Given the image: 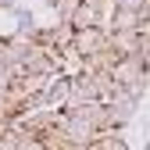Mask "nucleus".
<instances>
[{"label":"nucleus","mask_w":150,"mask_h":150,"mask_svg":"<svg viewBox=\"0 0 150 150\" xmlns=\"http://www.w3.org/2000/svg\"><path fill=\"white\" fill-rule=\"evenodd\" d=\"M115 82L125 89V86H136V82H146L150 79V61L146 57H139V54H129V57H122L118 64H115Z\"/></svg>","instance_id":"f257e3e1"},{"label":"nucleus","mask_w":150,"mask_h":150,"mask_svg":"<svg viewBox=\"0 0 150 150\" xmlns=\"http://www.w3.org/2000/svg\"><path fill=\"white\" fill-rule=\"evenodd\" d=\"M111 47V32L104 25H93V29H79L75 32V54H79V61L93 57V54H100Z\"/></svg>","instance_id":"f03ea898"},{"label":"nucleus","mask_w":150,"mask_h":150,"mask_svg":"<svg viewBox=\"0 0 150 150\" xmlns=\"http://www.w3.org/2000/svg\"><path fill=\"white\" fill-rule=\"evenodd\" d=\"M97 100H100L97 79H93L89 71L71 75V93H68V104H64V107H89V104H97Z\"/></svg>","instance_id":"7ed1b4c3"},{"label":"nucleus","mask_w":150,"mask_h":150,"mask_svg":"<svg viewBox=\"0 0 150 150\" xmlns=\"http://www.w3.org/2000/svg\"><path fill=\"white\" fill-rule=\"evenodd\" d=\"M68 93H71V75H68V71H61V75H54V79H47V86H43L47 107H64V104H68Z\"/></svg>","instance_id":"20e7f679"},{"label":"nucleus","mask_w":150,"mask_h":150,"mask_svg":"<svg viewBox=\"0 0 150 150\" xmlns=\"http://www.w3.org/2000/svg\"><path fill=\"white\" fill-rule=\"evenodd\" d=\"M111 47H115L122 57L139 54V32H111Z\"/></svg>","instance_id":"39448f33"},{"label":"nucleus","mask_w":150,"mask_h":150,"mask_svg":"<svg viewBox=\"0 0 150 150\" xmlns=\"http://www.w3.org/2000/svg\"><path fill=\"white\" fill-rule=\"evenodd\" d=\"M93 146L97 150H129V143L122 139V132H100Z\"/></svg>","instance_id":"423d86ee"},{"label":"nucleus","mask_w":150,"mask_h":150,"mask_svg":"<svg viewBox=\"0 0 150 150\" xmlns=\"http://www.w3.org/2000/svg\"><path fill=\"white\" fill-rule=\"evenodd\" d=\"M18 150H47L43 139L36 136V132H22V143H18Z\"/></svg>","instance_id":"0eeeda50"},{"label":"nucleus","mask_w":150,"mask_h":150,"mask_svg":"<svg viewBox=\"0 0 150 150\" xmlns=\"http://www.w3.org/2000/svg\"><path fill=\"white\" fill-rule=\"evenodd\" d=\"M115 7H125V11H136V14H143V7L150 4V0H111Z\"/></svg>","instance_id":"6e6552de"},{"label":"nucleus","mask_w":150,"mask_h":150,"mask_svg":"<svg viewBox=\"0 0 150 150\" xmlns=\"http://www.w3.org/2000/svg\"><path fill=\"white\" fill-rule=\"evenodd\" d=\"M0 11H18V0H0Z\"/></svg>","instance_id":"1a4fd4ad"},{"label":"nucleus","mask_w":150,"mask_h":150,"mask_svg":"<svg viewBox=\"0 0 150 150\" xmlns=\"http://www.w3.org/2000/svg\"><path fill=\"white\" fill-rule=\"evenodd\" d=\"M75 150H97V146H75Z\"/></svg>","instance_id":"9d476101"},{"label":"nucleus","mask_w":150,"mask_h":150,"mask_svg":"<svg viewBox=\"0 0 150 150\" xmlns=\"http://www.w3.org/2000/svg\"><path fill=\"white\" fill-rule=\"evenodd\" d=\"M146 150H150V146H146Z\"/></svg>","instance_id":"9b49d317"}]
</instances>
